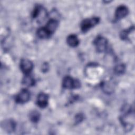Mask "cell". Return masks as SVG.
Masks as SVG:
<instances>
[{"label":"cell","mask_w":135,"mask_h":135,"mask_svg":"<svg viewBox=\"0 0 135 135\" xmlns=\"http://www.w3.org/2000/svg\"><path fill=\"white\" fill-rule=\"evenodd\" d=\"M32 16L33 19H35L37 23H41L47 17L46 9L41 5H37L34 8L32 13Z\"/></svg>","instance_id":"6da1fadb"},{"label":"cell","mask_w":135,"mask_h":135,"mask_svg":"<svg viewBox=\"0 0 135 135\" xmlns=\"http://www.w3.org/2000/svg\"><path fill=\"white\" fill-rule=\"evenodd\" d=\"M62 86L65 89H75L80 87V82L77 79H73L70 76H66L62 82Z\"/></svg>","instance_id":"7a4b0ae2"},{"label":"cell","mask_w":135,"mask_h":135,"mask_svg":"<svg viewBox=\"0 0 135 135\" xmlns=\"http://www.w3.org/2000/svg\"><path fill=\"white\" fill-rule=\"evenodd\" d=\"M100 21V18L97 17H94L91 18L84 20L81 24V28L83 32H87L92 27L97 25Z\"/></svg>","instance_id":"3957f363"},{"label":"cell","mask_w":135,"mask_h":135,"mask_svg":"<svg viewBox=\"0 0 135 135\" xmlns=\"http://www.w3.org/2000/svg\"><path fill=\"white\" fill-rule=\"evenodd\" d=\"M94 44L98 52H102L105 51L107 49L108 41L105 37L101 36H99L95 39Z\"/></svg>","instance_id":"277c9868"},{"label":"cell","mask_w":135,"mask_h":135,"mask_svg":"<svg viewBox=\"0 0 135 135\" xmlns=\"http://www.w3.org/2000/svg\"><path fill=\"white\" fill-rule=\"evenodd\" d=\"M20 69L21 71L26 75L28 74L33 69V63L28 59H23L20 62Z\"/></svg>","instance_id":"5b68a950"},{"label":"cell","mask_w":135,"mask_h":135,"mask_svg":"<svg viewBox=\"0 0 135 135\" xmlns=\"http://www.w3.org/2000/svg\"><path fill=\"white\" fill-rule=\"evenodd\" d=\"M30 98V93L28 90L22 89L15 97V101L18 103H24Z\"/></svg>","instance_id":"8992f818"},{"label":"cell","mask_w":135,"mask_h":135,"mask_svg":"<svg viewBox=\"0 0 135 135\" xmlns=\"http://www.w3.org/2000/svg\"><path fill=\"white\" fill-rule=\"evenodd\" d=\"M48 95L46 93H39L36 99L37 105L41 108H45L48 104Z\"/></svg>","instance_id":"52a82bcc"},{"label":"cell","mask_w":135,"mask_h":135,"mask_svg":"<svg viewBox=\"0 0 135 135\" xmlns=\"http://www.w3.org/2000/svg\"><path fill=\"white\" fill-rule=\"evenodd\" d=\"M129 11L128 7L123 5L118 6L115 12V17L117 19H121L124 17L128 13Z\"/></svg>","instance_id":"ba28073f"},{"label":"cell","mask_w":135,"mask_h":135,"mask_svg":"<svg viewBox=\"0 0 135 135\" xmlns=\"http://www.w3.org/2000/svg\"><path fill=\"white\" fill-rule=\"evenodd\" d=\"M58 24L59 22L56 20L54 18H51L47 22L46 26L44 27L51 35L55 32V30L57 27Z\"/></svg>","instance_id":"9c48e42d"},{"label":"cell","mask_w":135,"mask_h":135,"mask_svg":"<svg viewBox=\"0 0 135 135\" xmlns=\"http://www.w3.org/2000/svg\"><path fill=\"white\" fill-rule=\"evenodd\" d=\"M2 128L7 132L13 131L15 128V123L11 120H5L1 123Z\"/></svg>","instance_id":"30bf717a"},{"label":"cell","mask_w":135,"mask_h":135,"mask_svg":"<svg viewBox=\"0 0 135 135\" xmlns=\"http://www.w3.org/2000/svg\"><path fill=\"white\" fill-rule=\"evenodd\" d=\"M66 41L69 45L71 47L77 46L79 44V40L75 34L69 35L67 37Z\"/></svg>","instance_id":"8fae6325"},{"label":"cell","mask_w":135,"mask_h":135,"mask_svg":"<svg viewBox=\"0 0 135 135\" xmlns=\"http://www.w3.org/2000/svg\"><path fill=\"white\" fill-rule=\"evenodd\" d=\"M36 34L39 38L43 39L49 38L51 35L44 27L38 28L36 32Z\"/></svg>","instance_id":"7c38bea8"},{"label":"cell","mask_w":135,"mask_h":135,"mask_svg":"<svg viewBox=\"0 0 135 135\" xmlns=\"http://www.w3.org/2000/svg\"><path fill=\"white\" fill-rule=\"evenodd\" d=\"M22 83L24 85L27 86H31L34 85L35 84V80L33 78L28 74L25 75L24 78L23 79Z\"/></svg>","instance_id":"4fadbf2b"},{"label":"cell","mask_w":135,"mask_h":135,"mask_svg":"<svg viewBox=\"0 0 135 135\" xmlns=\"http://www.w3.org/2000/svg\"><path fill=\"white\" fill-rule=\"evenodd\" d=\"M29 117L31 121L33 122L36 123L37 122L40 118V114L36 110L32 111L29 114Z\"/></svg>","instance_id":"5bb4252c"},{"label":"cell","mask_w":135,"mask_h":135,"mask_svg":"<svg viewBox=\"0 0 135 135\" xmlns=\"http://www.w3.org/2000/svg\"><path fill=\"white\" fill-rule=\"evenodd\" d=\"M133 30H134V26H132L131 27H130L129 29L121 31V32L120 33V37L122 40H127L128 37V35H129V33L130 32H131V31H133Z\"/></svg>","instance_id":"9a60e30c"},{"label":"cell","mask_w":135,"mask_h":135,"mask_svg":"<svg viewBox=\"0 0 135 135\" xmlns=\"http://www.w3.org/2000/svg\"><path fill=\"white\" fill-rule=\"evenodd\" d=\"M125 68H126V67L124 64H120L117 65L115 67L114 71H115V72L117 73V74H122V73H123L124 72Z\"/></svg>","instance_id":"2e32d148"},{"label":"cell","mask_w":135,"mask_h":135,"mask_svg":"<svg viewBox=\"0 0 135 135\" xmlns=\"http://www.w3.org/2000/svg\"><path fill=\"white\" fill-rule=\"evenodd\" d=\"M83 119V115L82 114H78L76 115L75 117V122L76 123H79L82 121Z\"/></svg>","instance_id":"e0dca14e"},{"label":"cell","mask_w":135,"mask_h":135,"mask_svg":"<svg viewBox=\"0 0 135 135\" xmlns=\"http://www.w3.org/2000/svg\"><path fill=\"white\" fill-rule=\"evenodd\" d=\"M49 65H48L47 63H45L43 64V65L42 66V70L43 72H46V71H47V70L49 69Z\"/></svg>","instance_id":"ac0fdd59"}]
</instances>
